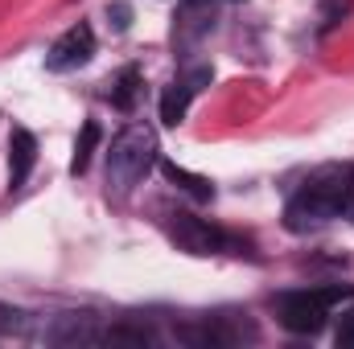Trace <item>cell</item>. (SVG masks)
I'll return each instance as SVG.
<instances>
[{
	"instance_id": "obj_1",
	"label": "cell",
	"mask_w": 354,
	"mask_h": 349,
	"mask_svg": "<svg viewBox=\"0 0 354 349\" xmlns=\"http://www.w3.org/2000/svg\"><path fill=\"white\" fill-rule=\"evenodd\" d=\"M354 201V165H322L317 173L305 177V185L284 206V226L292 235L322 230L326 222L351 214Z\"/></svg>"
},
{
	"instance_id": "obj_2",
	"label": "cell",
	"mask_w": 354,
	"mask_h": 349,
	"mask_svg": "<svg viewBox=\"0 0 354 349\" xmlns=\"http://www.w3.org/2000/svg\"><path fill=\"white\" fill-rule=\"evenodd\" d=\"M157 128L149 123H128L115 140H111V152H107V193L115 201H124L145 177L153 173L157 165Z\"/></svg>"
},
{
	"instance_id": "obj_3",
	"label": "cell",
	"mask_w": 354,
	"mask_h": 349,
	"mask_svg": "<svg viewBox=\"0 0 354 349\" xmlns=\"http://www.w3.org/2000/svg\"><path fill=\"white\" fill-rule=\"evenodd\" d=\"M351 292L346 288H305V292H288L280 300V325L288 333H317L326 325V317H334L338 304H346Z\"/></svg>"
},
{
	"instance_id": "obj_4",
	"label": "cell",
	"mask_w": 354,
	"mask_h": 349,
	"mask_svg": "<svg viewBox=\"0 0 354 349\" xmlns=\"http://www.w3.org/2000/svg\"><path fill=\"white\" fill-rule=\"evenodd\" d=\"M169 235H174L177 247L189 251V255H223V251H239V239H231L227 230H218V226H210V222H202V218H194V214H185V210H177L174 214Z\"/></svg>"
},
{
	"instance_id": "obj_5",
	"label": "cell",
	"mask_w": 354,
	"mask_h": 349,
	"mask_svg": "<svg viewBox=\"0 0 354 349\" xmlns=\"http://www.w3.org/2000/svg\"><path fill=\"white\" fill-rule=\"evenodd\" d=\"M91 58H95V33H91L87 21H79V25H71V29L50 46L46 70H50V74H71V70L87 66Z\"/></svg>"
},
{
	"instance_id": "obj_6",
	"label": "cell",
	"mask_w": 354,
	"mask_h": 349,
	"mask_svg": "<svg viewBox=\"0 0 354 349\" xmlns=\"http://www.w3.org/2000/svg\"><path fill=\"white\" fill-rule=\"evenodd\" d=\"M214 25V0H181L174 17V46L177 50H189L198 46Z\"/></svg>"
},
{
	"instance_id": "obj_7",
	"label": "cell",
	"mask_w": 354,
	"mask_h": 349,
	"mask_svg": "<svg viewBox=\"0 0 354 349\" xmlns=\"http://www.w3.org/2000/svg\"><path fill=\"white\" fill-rule=\"evenodd\" d=\"M202 83H210V70H206V66H198V70L181 74L174 87L161 94V119H165L169 128H177V123L185 119V111H189V99L202 90Z\"/></svg>"
},
{
	"instance_id": "obj_8",
	"label": "cell",
	"mask_w": 354,
	"mask_h": 349,
	"mask_svg": "<svg viewBox=\"0 0 354 349\" xmlns=\"http://www.w3.org/2000/svg\"><path fill=\"white\" fill-rule=\"evenodd\" d=\"M33 165H37V140H33V132L12 128V136H8V185L21 189L29 181V173H33Z\"/></svg>"
},
{
	"instance_id": "obj_9",
	"label": "cell",
	"mask_w": 354,
	"mask_h": 349,
	"mask_svg": "<svg viewBox=\"0 0 354 349\" xmlns=\"http://www.w3.org/2000/svg\"><path fill=\"white\" fill-rule=\"evenodd\" d=\"M161 173L174 181L177 189H185V193H194L198 201H210L214 197V185L206 181V177H198V173H185L181 165H174V161H161Z\"/></svg>"
},
{
	"instance_id": "obj_10",
	"label": "cell",
	"mask_w": 354,
	"mask_h": 349,
	"mask_svg": "<svg viewBox=\"0 0 354 349\" xmlns=\"http://www.w3.org/2000/svg\"><path fill=\"white\" fill-rule=\"evenodd\" d=\"M95 148H99V123H95V119H87V123H83V132H79V140H75V157H71V173H75V177L87 173Z\"/></svg>"
},
{
	"instance_id": "obj_11",
	"label": "cell",
	"mask_w": 354,
	"mask_h": 349,
	"mask_svg": "<svg viewBox=\"0 0 354 349\" xmlns=\"http://www.w3.org/2000/svg\"><path fill=\"white\" fill-rule=\"evenodd\" d=\"M136 94H140V70L128 66V70L115 79V87H111V103H115L120 111H132V107H136Z\"/></svg>"
},
{
	"instance_id": "obj_12",
	"label": "cell",
	"mask_w": 354,
	"mask_h": 349,
	"mask_svg": "<svg viewBox=\"0 0 354 349\" xmlns=\"http://www.w3.org/2000/svg\"><path fill=\"white\" fill-rule=\"evenodd\" d=\"M338 346L354 349V308H351V312H342V325H338Z\"/></svg>"
},
{
	"instance_id": "obj_13",
	"label": "cell",
	"mask_w": 354,
	"mask_h": 349,
	"mask_svg": "<svg viewBox=\"0 0 354 349\" xmlns=\"http://www.w3.org/2000/svg\"><path fill=\"white\" fill-rule=\"evenodd\" d=\"M107 17H115V29L124 33V29H128V17H132V12H128V4H111V8H107Z\"/></svg>"
},
{
	"instance_id": "obj_14",
	"label": "cell",
	"mask_w": 354,
	"mask_h": 349,
	"mask_svg": "<svg viewBox=\"0 0 354 349\" xmlns=\"http://www.w3.org/2000/svg\"><path fill=\"white\" fill-rule=\"evenodd\" d=\"M346 218H354V201H351V214H346Z\"/></svg>"
}]
</instances>
